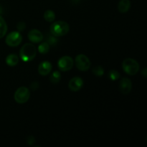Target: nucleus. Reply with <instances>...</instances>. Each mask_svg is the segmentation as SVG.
I'll return each mask as SVG.
<instances>
[{
  "mask_svg": "<svg viewBox=\"0 0 147 147\" xmlns=\"http://www.w3.org/2000/svg\"><path fill=\"white\" fill-rule=\"evenodd\" d=\"M49 50H50V45L47 42H44L39 45L38 51L41 54H46L48 53Z\"/></svg>",
  "mask_w": 147,
  "mask_h": 147,
  "instance_id": "f3484780",
  "label": "nucleus"
},
{
  "mask_svg": "<svg viewBox=\"0 0 147 147\" xmlns=\"http://www.w3.org/2000/svg\"><path fill=\"white\" fill-rule=\"evenodd\" d=\"M122 68L126 74L134 76L139 72V65L138 62L134 59L126 58L123 61Z\"/></svg>",
  "mask_w": 147,
  "mask_h": 147,
  "instance_id": "7ed1b4c3",
  "label": "nucleus"
},
{
  "mask_svg": "<svg viewBox=\"0 0 147 147\" xmlns=\"http://www.w3.org/2000/svg\"><path fill=\"white\" fill-rule=\"evenodd\" d=\"M36 55H37V49L35 46L31 43H26L20 49V58L24 63L32 61L35 57Z\"/></svg>",
  "mask_w": 147,
  "mask_h": 147,
  "instance_id": "f257e3e1",
  "label": "nucleus"
},
{
  "mask_svg": "<svg viewBox=\"0 0 147 147\" xmlns=\"http://www.w3.org/2000/svg\"><path fill=\"white\" fill-rule=\"evenodd\" d=\"M44 19L48 22H52L55 20V14L53 11L52 10H47L44 13Z\"/></svg>",
  "mask_w": 147,
  "mask_h": 147,
  "instance_id": "dca6fc26",
  "label": "nucleus"
},
{
  "mask_svg": "<svg viewBox=\"0 0 147 147\" xmlns=\"http://www.w3.org/2000/svg\"><path fill=\"white\" fill-rule=\"evenodd\" d=\"M142 74L143 75V76L144 78H146V67H144V68L143 69V70H142Z\"/></svg>",
  "mask_w": 147,
  "mask_h": 147,
  "instance_id": "412c9836",
  "label": "nucleus"
},
{
  "mask_svg": "<svg viewBox=\"0 0 147 147\" xmlns=\"http://www.w3.org/2000/svg\"><path fill=\"white\" fill-rule=\"evenodd\" d=\"M34 142H35V139H34V138L32 136H30L27 138V143L29 145H30V146L32 145Z\"/></svg>",
  "mask_w": 147,
  "mask_h": 147,
  "instance_id": "aec40b11",
  "label": "nucleus"
},
{
  "mask_svg": "<svg viewBox=\"0 0 147 147\" xmlns=\"http://www.w3.org/2000/svg\"><path fill=\"white\" fill-rule=\"evenodd\" d=\"M19 63V57L16 54H10L6 58V63L10 67L17 65Z\"/></svg>",
  "mask_w": 147,
  "mask_h": 147,
  "instance_id": "ddd939ff",
  "label": "nucleus"
},
{
  "mask_svg": "<svg viewBox=\"0 0 147 147\" xmlns=\"http://www.w3.org/2000/svg\"><path fill=\"white\" fill-rule=\"evenodd\" d=\"M92 72H93V74L96 75V76H102L103 74H104V69L103 68L102 66L98 65L95 67L93 69V70H92Z\"/></svg>",
  "mask_w": 147,
  "mask_h": 147,
  "instance_id": "6ab92c4d",
  "label": "nucleus"
},
{
  "mask_svg": "<svg viewBox=\"0 0 147 147\" xmlns=\"http://www.w3.org/2000/svg\"><path fill=\"white\" fill-rule=\"evenodd\" d=\"M7 32V24L4 18L0 16V39L4 37Z\"/></svg>",
  "mask_w": 147,
  "mask_h": 147,
  "instance_id": "2eb2a0df",
  "label": "nucleus"
},
{
  "mask_svg": "<svg viewBox=\"0 0 147 147\" xmlns=\"http://www.w3.org/2000/svg\"><path fill=\"white\" fill-rule=\"evenodd\" d=\"M131 7V1L129 0H121L118 4V10L121 13H126Z\"/></svg>",
  "mask_w": 147,
  "mask_h": 147,
  "instance_id": "f8f14e48",
  "label": "nucleus"
},
{
  "mask_svg": "<svg viewBox=\"0 0 147 147\" xmlns=\"http://www.w3.org/2000/svg\"><path fill=\"white\" fill-rule=\"evenodd\" d=\"M28 39L32 43H40L43 40V34L38 30H32L28 33Z\"/></svg>",
  "mask_w": 147,
  "mask_h": 147,
  "instance_id": "9d476101",
  "label": "nucleus"
},
{
  "mask_svg": "<svg viewBox=\"0 0 147 147\" xmlns=\"http://www.w3.org/2000/svg\"><path fill=\"white\" fill-rule=\"evenodd\" d=\"M52 70V64L47 60L43 61L39 65L38 67V73L41 76H45L50 74Z\"/></svg>",
  "mask_w": 147,
  "mask_h": 147,
  "instance_id": "9b49d317",
  "label": "nucleus"
},
{
  "mask_svg": "<svg viewBox=\"0 0 147 147\" xmlns=\"http://www.w3.org/2000/svg\"><path fill=\"white\" fill-rule=\"evenodd\" d=\"M70 30L69 24L65 21H57L50 26V32L54 37H62L67 34Z\"/></svg>",
  "mask_w": 147,
  "mask_h": 147,
  "instance_id": "f03ea898",
  "label": "nucleus"
},
{
  "mask_svg": "<svg viewBox=\"0 0 147 147\" xmlns=\"http://www.w3.org/2000/svg\"><path fill=\"white\" fill-rule=\"evenodd\" d=\"M22 41V36L20 32L13 31L11 32L6 38V44L9 47H17L20 45Z\"/></svg>",
  "mask_w": 147,
  "mask_h": 147,
  "instance_id": "39448f33",
  "label": "nucleus"
},
{
  "mask_svg": "<svg viewBox=\"0 0 147 147\" xmlns=\"http://www.w3.org/2000/svg\"><path fill=\"white\" fill-rule=\"evenodd\" d=\"M73 66V60L70 56H63L59 59L57 62V67L59 70L63 72L71 70Z\"/></svg>",
  "mask_w": 147,
  "mask_h": 147,
  "instance_id": "0eeeda50",
  "label": "nucleus"
},
{
  "mask_svg": "<svg viewBox=\"0 0 147 147\" xmlns=\"http://www.w3.org/2000/svg\"><path fill=\"white\" fill-rule=\"evenodd\" d=\"M30 97V92L27 88L20 87L14 93V100L17 103L22 104L27 103Z\"/></svg>",
  "mask_w": 147,
  "mask_h": 147,
  "instance_id": "20e7f679",
  "label": "nucleus"
},
{
  "mask_svg": "<svg viewBox=\"0 0 147 147\" xmlns=\"http://www.w3.org/2000/svg\"><path fill=\"white\" fill-rule=\"evenodd\" d=\"M61 80V74L59 71H54L51 73L50 76V81L53 84H57Z\"/></svg>",
  "mask_w": 147,
  "mask_h": 147,
  "instance_id": "4468645a",
  "label": "nucleus"
},
{
  "mask_svg": "<svg viewBox=\"0 0 147 147\" xmlns=\"http://www.w3.org/2000/svg\"><path fill=\"white\" fill-rule=\"evenodd\" d=\"M109 77L111 80H113V81H115V80H117L119 79V78H120V73L117 70H111L109 71Z\"/></svg>",
  "mask_w": 147,
  "mask_h": 147,
  "instance_id": "a211bd4d",
  "label": "nucleus"
},
{
  "mask_svg": "<svg viewBox=\"0 0 147 147\" xmlns=\"http://www.w3.org/2000/svg\"><path fill=\"white\" fill-rule=\"evenodd\" d=\"M83 80L80 77H74L70 80L68 84V87L72 91H78L83 88Z\"/></svg>",
  "mask_w": 147,
  "mask_h": 147,
  "instance_id": "1a4fd4ad",
  "label": "nucleus"
},
{
  "mask_svg": "<svg viewBox=\"0 0 147 147\" xmlns=\"http://www.w3.org/2000/svg\"><path fill=\"white\" fill-rule=\"evenodd\" d=\"M119 89L122 94H129L132 89L131 80L128 78H123L119 83Z\"/></svg>",
  "mask_w": 147,
  "mask_h": 147,
  "instance_id": "6e6552de",
  "label": "nucleus"
},
{
  "mask_svg": "<svg viewBox=\"0 0 147 147\" xmlns=\"http://www.w3.org/2000/svg\"><path fill=\"white\" fill-rule=\"evenodd\" d=\"M76 65L80 71H87L90 67V61L87 56L80 54L76 57Z\"/></svg>",
  "mask_w": 147,
  "mask_h": 147,
  "instance_id": "423d86ee",
  "label": "nucleus"
}]
</instances>
